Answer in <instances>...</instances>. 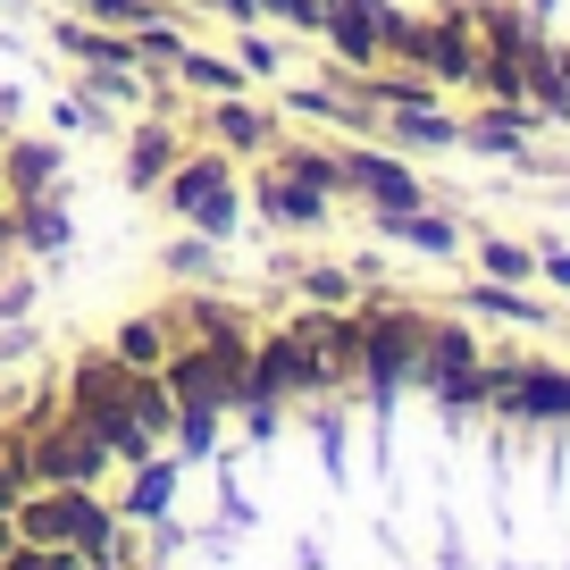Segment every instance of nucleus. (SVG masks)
<instances>
[{
    "mask_svg": "<svg viewBox=\"0 0 570 570\" xmlns=\"http://www.w3.org/2000/svg\"><path fill=\"white\" fill-rule=\"evenodd\" d=\"M9 546H18V520H9V512H0V553H9Z\"/></svg>",
    "mask_w": 570,
    "mask_h": 570,
    "instance_id": "35",
    "label": "nucleus"
},
{
    "mask_svg": "<svg viewBox=\"0 0 570 570\" xmlns=\"http://www.w3.org/2000/svg\"><path fill=\"white\" fill-rule=\"evenodd\" d=\"M336 185L361 194V202H377V210H411V202H420V177H411L403 160H377V151H344Z\"/></svg>",
    "mask_w": 570,
    "mask_h": 570,
    "instance_id": "10",
    "label": "nucleus"
},
{
    "mask_svg": "<svg viewBox=\"0 0 570 570\" xmlns=\"http://www.w3.org/2000/svg\"><path fill=\"white\" fill-rule=\"evenodd\" d=\"M9 9H18V0H9Z\"/></svg>",
    "mask_w": 570,
    "mask_h": 570,
    "instance_id": "36",
    "label": "nucleus"
},
{
    "mask_svg": "<svg viewBox=\"0 0 570 570\" xmlns=\"http://www.w3.org/2000/svg\"><path fill=\"white\" fill-rule=\"evenodd\" d=\"M0 177H9V202L59 194V151L51 142H9V151H0Z\"/></svg>",
    "mask_w": 570,
    "mask_h": 570,
    "instance_id": "14",
    "label": "nucleus"
},
{
    "mask_svg": "<svg viewBox=\"0 0 570 570\" xmlns=\"http://www.w3.org/2000/svg\"><path fill=\"white\" fill-rule=\"evenodd\" d=\"M202 9H227V18H261V9H252V0H202Z\"/></svg>",
    "mask_w": 570,
    "mask_h": 570,
    "instance_id": "34",
    "label": "nucleus"
},
{
    "mask_svg": "<svg viewBox=\"0 0 570 570\" xmlns=\"http://www.w3.org/2000/svg\"><path fill=\"white\" fill-rule=\"evenodd\" d=\"M294 336H303V353L320 361L327 377H361V320H344L336 303H327V311H311V320L294 327Z\"/></svg>",
    "mask_w": 570,
    "mask_h": 570,
    "instance_id": "12",
    "label": "nucleus"
},
{
    "mask_svg": "<svg viewBox=\"0 0 570 570\" xmlns=\"http://www.w3.org/2000/svg\"><path fill=\"white\" fill-rule=\"evenodd\" d=\"M470 311H487V320H520V327H537L546 311L529 303V294H512L503 277H487V285H470Z\"/></svg>",
    "mask_w": 570,
    "mask_h": 570,
    "instance_id": "24",
    "label": "nucleus"
},
{
    "mask_svg": "<svg viewBox=\"0 0 570 570\" xmlns=\"http://www.w3.org/2000/svg\"><path fill=\"white\" fill-rule=\"evenodd\" d=\"M18 428H26V479H35V487H101L109 479V445L76 420L68 403L26 411Z\"/></svg>",
    "mask_w": 570,
    "mask_h": 570,
    "instance_id": "3",
    "label": "nucleus"
},
{
    "mask_svg": "<svg viewBox=\"0 0 570 570\" xmlns=\"http://www.w3.org/2000/svg\"><path fill=\"white\" fill-rule=\"evenodd\" d=\"M529 252H520V244H487V277H503V285H520V277H529Z\"/></svg>",
    "mask_w": 570,
    "mask_h": 570,
    "instance_id": "26",
    "label": "nucleus"
},
{
    "mask_svg": "<svg viewBox=\"0 0 570 570\" xmlns=\"http://www.w3.org/2000/svg\"><path fill=\"white\" fill-rule=\"evenodd\" d=\"M252 210H261V218H285V227H320V218H327V194H320V185H303V177H285V168L268 160L261 185H252Z\"/></svg>",
    "mask_w": 570,
    "mask_h": 570,
    "instance_id": "13",
    "label": "nucleus"
},
{
    "mask_svg": "<svg viewBox=\"0 0 570 570\" xmlns=\"http://www.w3.org/2000/svg\"><path fill=\"white\" fill-rule=\"evenodd\" d=\"M9 218H18V244H35V252H59V244H68V210H59L51 194L18 202V210H9Z\"/></svg>",
    "mask_w": 570,
    "mask_h": 570,
    "instance_id": "21",
    "label": "nucleus"
},
{
    "mask_svg": "<svg viewBox=\"0 0 570 570\" xmlns=\"http://www.w3.org/2000/svg\"><path fill=\"white\" fill-rule=\"evenodd\" d=\"M252 9H261V18H285V26H294V0H252Z\"/></svg>",
    "mask_w": 570,
    "mask_h": 570,
    "instance_id": "33",
    "label": "nucleus"
},
{
    "mask_svg": "<svg viewBox=\"0 0 570 570\" xmlns=\"http://www.w3.org/2000/svg\"><path fill=\"white\" fill-rule=\"evenodd\" d=\"M59 403L109 445V462H151V453H160L151 428L135 420V370H126L118 353H76L68 377H59Z\"/></svg>",
    "mask_w": 570,
    "mask_h": 570,
    "instance_id": "1",
    "label": "nucleus"
},
{
    "mask_svg": "<svg viewBox=\"0 0 570 570\" xmlns=\"http://www.w3.org/2000/svg\"><path fill=\"white\" fill-rule=\"evenodd\" d=\"M244 76H277V42L268 35H244Z\"/></svg>",
    "mask_w": 570,
    "mask_h": 570,
    "instance_id": "30",
    "label": "nucleus"
},
{
    "mask_svg": "<svg viewBox=\"0 0 570 570\" xmlns=\"http://www.w3.org/2000/svg\"><path fill=\"white\" fill-rule=\"evenodd\" d=\"M327 386H336V377H327L320 361L303 353V336L285 327V336H261V344H252V377H244V403H235V411H252V420L268 428L294 394H327Z\"/></svg>",
    "mask_w": 570,
    "mask_h": 570,
    "instance_id": "4",
    "label": "nucleus"
},
{
    "mask_svg": "<svg viewBox=\"0 0 570 570\" xmlns=\"http://www.w3.org/2000/svg\"><path fill=\"white\" fill-rule=\"evenodd\" d=\"M420 377L436 394H445L453 411L487 403V370H479V344L462 336V327H428V353H420Z\"/></svg>",
    "mask_w": 570,
    "mask_h": 570,
    "instance_id": "9",
    "label": "nucleus"
},
{
    "mask_svg": "<svg viewBox=\"0 0 570 570\" xmlns=\"http://www.w3.org/2000/svg\"><path fill=\"white\" fill-rule=\"evenodd\" d=\"M168 495H177V462H160V453H151V462H135V487L118 495V520H160Z\"/></svg>",
    "mask_w": 570,
    "mask_h": 570,
    "instance_id": "17",
    "label": "nucleus"
},
{
    "mask_svg": "<svg viewBox=\"0 0 570 570\" xmlns=\"http://www.w3.org/2000/svg\"><path fill=\"white\" fill-rule=\"evenodd\" d=\"M327 18H336V0H294V26H311V35H327Z\"/></svg>",
    "mask_w": 570,
    "mask_h": 570,
    "instance_id": "31",
    "label": "nucleus"
},
{
    "mask_svg": "<svg viewBox=\"0 0 570 570\" xmlns=\"http://www.w3.org/2000/svg\"><path fill=\"white\" fill-rule=\"evenodd\" d=\"M168 210L177 218H194L202 235H227L235 218H244V194H235V177H227V160H210V151H194V160H177L168 168Z\"/></svg>",
    "mask_w": 570,
    "mask_h": 570,
    "instance_id": "6",
    "label": "nucleus"
},
{
    "mask_svg": "<svg viewBox=\"0 0 570 570\" xmlns=\"http://www.w3.org/2000/svg\"><path fill=\"white\" fill-rule=\"evenodd\" d=\"M168 168H177V135H168V126H142V135L126 142V177H135V185H160Z\"/></svg>",
    "mask_w": 570,
    "mask_h": 570,
    "instance_id": "20",
    "label": "nucleus"
},
{
    "mask_svg": "<svg viewBox=\"0 0 570 570\" xmlns=\"http://www.w3.org/2000/svg\"><path fill=\"white\" fill-rule=\"evenodd\" d=\"M210 268V244H168V277H202Z\"/></svg>",
    "mask_w": 570,
    "mask_h": 570,
    "instance_id": "29",
    "label": "nucleus"
},
{
    "mask_svg": "<svg viewBox=\"0 0 570 570\" xmlns=\"http://www.w3.org/2000/svg\"><path fill=\"white\" fill-rule=\"evenodd\" d=\"M537 268H546L553 285H570V252H546V261H537Z\"/></svg>",
    "mask_w": 570,
    "mask_h": 570,
    "instance_id": "32",
    "label": "nucleus"
},
{
    "mask_svg": "<svg viewBox=\"0 0 570 570\" xmlns=\"http://www.w3.org/2000/svg\"><path fill=\"white\" fill-rule=\"evenodd\" d=\"M92 18H118V26H151L160 18V9H151V0H85Z\"/></svg>",
    "mask_w": 570,
    "mask_h": 570,
    "instance_id": "28",
    "label": "nucleus"
},
{
    "mask_svg": "<svg viewBox=\"0 0 570 570\" xmlns=\"http://www.w3.org/2000/svg\"><path fill=\"white\" fill-rule=\"evenodd\" d=\"M109 353H118L126 370H160V361H168V327H160V320H126Z\"/></svg>",
    "mask_w": 570,
    "mask_h": 570,
    "instance_id": "23",
    "label": "nucleus"
},
{
    "mask_svg": "<svg viewBox=\"0 0 570 570\" xmlns=\"http://www.w3.org/2000/svg\"><path fill=\"white\" fill-rule=\"evenodd\" d=\"M377 227H386L394 244H411V252H453V244H462L453 218H436L428 202H411V210H377Z\"/></svg>",
    "mask_w": 570,
    "mask_h": 570,
    "instance_id": "16",
    "label": "nucleus"
},
{
    "mask_svg": "<svg viewBox=\"0 0 570 570\" xmlns=\"http://www.w3.org/2000/svg\"><path fill=\"white\" fill-rule=\"evenodd\" d=\"M386 118H394V135H403V142H420V151H436V142H462V126H453L436 101H394Z\"/></svg>",
    "mask_w": 570,
    "mask_h": 570,
    "instance_id": "19",
    "label": "nucleus"
},
{
    "mask_svg": "<svg viewBox=\"0 0 570 570\" xmlns=\"http://www.w3.org/2000/svg\"><path fill=\"white\" fill-rule=\"evenodd\" d=\"M210 135L235 142V151H277V126H268L252 101H227V92H218V109H210Z\"/></svg>",
    "mask_w": 570,
    "mask_h": 570,
    "instance_id": "18",
    "label": "nucleus"
},
{
    "mask_svg": "<svg viewBox=\"0 0 570 570\" xmlns=\"http://www.w3.org/2000/svg\"><path fill=\"white\" fill-rule=\"evenodd\" d=\"M177 76L194 92H244L252 76H244V59H218V51H177Z\"/></svg>",
    "mask_w": 570,
    "mask_h": 570,
    "instance_id": "22",
    "label": "nucleus"
},
{
    "mask_svg": "<svg viewBox=\"0 0 570 570\" xmlns=\"http://www.w3.org/2000/svg\"><path fill=\"white\" fill-rule=\"evenodd\" d=\"M386 0H336V18H327V35L320 42H336L344 51V68H377L386 59Z\"/></svg>",
    "mask_w": 570,
    "mask_h": 570,
    "instance_id": "11",
    "label": "nucleus"
},
{
    "mask_svg": "<svg viewBox=\"0 0 570 570\" xmlns=\"http://www.w3.org/2000/svg\"><path fill=\"white\" fill-rule=\"evenodd\" d=\"M294 277H303L320 303H353V277H344V268H294Z\"/></svg>",
    "mask_w": 570,
    "mask_h": 570,
    "instance_id": "27",
    "label": "nucleus"
},
{
    "mask_svg": "<svg viewBox=\"0 0 570 570\" xmlns=\"http://www.w3.org/2000/svg\"><path fill=\"white\" fill-rule=\"evenodd\" d=\"M487 403L512 420H570V377L537 370V361H503V370H487Z\"/></svg>",
    "mask_w": 570,
    "mask_h": 570,
    "instance_id": "8",
    "label": "nucleus"
},
{
    "mask_svg": "<svg viewBox=\"0 0 570 570\" xmlns=\"http://www.w3.org/2000/svg\"><path fill=\"white\" fill-rule=\"evenodd\" d=\"M277 168H285V177H303V185H320V194H344V185H336V151L294 142V151H277Z\"/></svg>",
    "mask_w": 570,
    "mask_h": 570,
    "instance_id": "25",
    "label": "nucleus"
},
{
    "mask_svg": "<svg viewBox=\"0 0 570 570\" xmlns=\"http://www.w3.org/2000/svg\"><path fill=\"white\" fill-rule=\"evenodd\" d=\"M51 42L68 59H85V68H135V35H101V26H51Z\"/></svg>",
    "mask_w": 570,
    "mask_h": 570,
    "instance_id": "15",
    "label": "nucleus"
},
{
    "mask_svg": "<svg viewBox=\"0 0 570 570\" xmlns=\"http://www.w3.org/2000/svg\"><path fill=\"white\" fill-rule=\"evenodd\" d=\"M428 327H436V320H420V311H370V320H361V377H370V386H403V377H420Z\"/></svg>",
    "mask_w": 570,
    "mask_h": 570,
    "instance_id": "7",
    "label": "nucleus"
},
{
    "mask_svg": "<svg viewBox=\"0 0 570 570\" xmlns=\"http://www.w3.org/2000/svg\"><path fill=\"white\" fill-rule=\"evenodd\" d=\"M9 520H18L26 546H68V553H109L126 529L118 503H101L92 487H26L9 503Z\"/></svg>",
    "mask_w": 570,
    "mask_h": 570,
    "instance_id": "2",
    "label": "nucleus"
},
{
    "mask_svg": "<svg viewBox=\"0 0 570 570\" xmlns=\"http://www.w3.org/2000/svg\"><path fill=\"white\" fill-rule=\"evenodd\" d=\"M386 51L411 59L420 76L470 85V76H479V26L470 18H386Z\"/></svg>",
    "mask_w": 570,
    "mask_h": 570,
    "instance_id": "5",
    "label": "nucleus"
}]
</instances>
